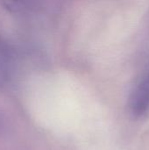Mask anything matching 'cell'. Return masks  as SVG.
<instances>
[{"instance_id":"2","label":"cell","mask_w":149,"mask_h":150,"mask_svg":"<svg viewBox=\"0 0 149 150\" xmlns=\"http://www.w3.org/2000/svg\"><path fill=\"white\" fill-rule=\"evenodd\" d=\"M13 65V49L8 41L0 37V86L5 84L10 79Z\"/></svg>"},{"instance_id":"1","label":"cell","mask_w":149,"mask_h":150,"mask_svg":"<svg viewBox=\"0 0 149 150\" xmlns=\"http://www.w3.org/2000/svg\"><path fill=\"white\" fill-rule=\"evenodd\" d=\"M129 105L136 117H141L149 111V69L133 91Z\"/></svg>"}]
</instances>
